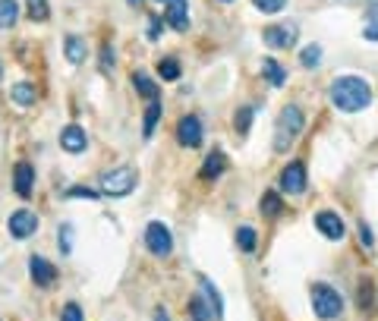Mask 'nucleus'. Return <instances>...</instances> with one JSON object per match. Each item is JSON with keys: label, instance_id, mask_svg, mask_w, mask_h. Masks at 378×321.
<instances>
[{"label": "nucleus", "instance_id": "20e7f679", "mask_svg": "<svg viewBox=\"0 0 378 321\" xmlns=\"http://www.w3.org/2000/svg\"><path fill=\"white\" fill-rule=\"evenodd\" d=\"M139 186V173H136V167H113V170H107L104 176H101V192L104 195H130L132 189Z\"/></svg>", "mask_w": 378, "mask_h": 321}, {"label": "nucleus", "instance_id": "6ab92c4d", "mask_svg": "<svg viewBox=\"0 0 378 321\" xmlns=\"http://www.w3.org/2000/svg\"><path fill=\"white\" fill-rule=\"evenodd\" d=\"M19 19V3L16 0H0V29H13Z\"/></svg>", "mask_w": 378, "mask_h": 321}, {"label": "nucleus", "instance_id": "423d86ee", "mask_svg": "<svg viewBox=\"0 0 378 321\" xmlns=\"http://www.w3.org/2000/svg\"><path fill=\"white\" fill-rule=\"evenodd\" d=\"M281 192H287V195H300V192H306V164L302 161H290L287 167L281 170Z\"/></svg>", "mask_w": 378, "mask_h": 321}, {"label": "nucleus", "instance_id": "7c9ffc66", "mask_svg": "<svg viewBox=\"0 0 378 321\" xmlns=\"http://www.w3.org/2000/svg\"><path fill=\"white\" fill-rule=\"evenodd\" d=\"M359 243H363V249H372V245H375V236H372L369 224H359Z\"/></svg>", "mask_w": 378, "mask_h": 321}, {"label": "nucleus", "instance_id": "39448f33", "mask_svg": "<svg viewBox=\"0 0 378 321\" xmlns=\"http://www.w3.org/2000/svg\"><path fill=\"white\" fill-rule=\"evenodd\" d=\"M145 245H148L151 255L164 258L174 252V236H170V230L161 224V220H151L148 227H145Z\"/></svg>", "mask_w": 378, "mask_h": 321}, {"label": "nucleus", "instance_id": "4468645a", "mask_svg": "<svg viewBox=\"0 0 378 321\" xmlns=\"http://www.w3.org/2000/svg\"><path fill=\"white\" fill-rule=\"evenodd\" d=\"M31 183H35V173H31V164H16V170H13V189H16V195H22V199H29L31 195Z\"/></svg>", "mask_w": 378, "mask_h": 321}, {"label": "nucleus", "instance_id": "58836bf2", "mask_svg": "<svg viewBox=\"0 0 378 321\" xmlns=\"http://www.w3.org/2000/svg\"><path fill=\"white\" fill-rule=\"evenodd\" d=\"M195 321H199V318H195Z\"/></svg>", "mask_w": 378, "mask_h": 321}, {"label": "nucleus", "instance_id": "ddd939ff", "mask_svg": "<svg viewBox=\"0 0 378 321\" xmlns=\"http://www.w3.org/2000/svg\"><path fill=\"white\" fill-rule=\"evenodd\" d=\"M164 19L174 25L176 31L189 29V13H186V0H167V10H164Z\"/></svg>", "mask_w": 378, "mask_h": 321}, {"label": "nucleus", "instance_id": "cd10ccee", "mask_svg": "<svg viewBox=\"0 0 378 321\" xmlns=\"http://www.w3.org/2000/svg\"><path fill=\"white\" fill-rule=\"evenodd\" d=\"M252 107H239L237 110V120H233V123H237V132L239 136H243V132H249V126H252Z\"/></svg>", "mask_w": 378, "mask_h": 321}, {"label": "nucleus", "instance_id": "f3484780", "mask_svg": "<svg viewBox=\"0 0 378 321\" xmlns=\"http://www.w3.org/2000/svg\"><path fill=\"white\" fill-rule=\"evenodd\" d=\"M227 167V157L220 155V151H211V155L205 157V164H202V180H214V176H220Z\"/></svg>", "mask_w": 378, "mask_h": 321}, {"label": "nucleus", "instance_id": "6e6552de", "mask_svg": "<svg viewBox=\"0 0 378 321\" xmlns=\"http://www.w3.org/2000/svg\"><path fill=\"white\" fill-rule=\"evenodd\" d=\"M176 142L183 145V148H199L202 145V120L199 117H183L180 123H176Z\"/></svg>", "mask_w": 378, "mask_h": 321}, {"label": "nucleus", "instance_id": "1a4fd4ad", "mask_svg": "<svg viewBox=\"0 0 378 321\" xmlns=\"http://www.w3.org/2000/svg\"><path fill=\"white\" fill-rule=\"evenodd\" d=\"M265 44L268 48H274V50H287V48H293L296 44V25H268L265 29Z\"/></svg>", "mask_w": 378, "mask_h": 321}, {"label": "nucleus", "instance_id": "72a5a7b5", "mask_svg": "<svg viewBox=\"0 0 378 321\" xmlns=\"http://www.w3.org/2000/svg\"><path fill=\"white\" fill-rule=\"evenodd\" d=\"M148 38H151V41L161 38V19H151V22H148Z\"/></svg>", "mask_w": 378, "mask_h": 321}, {"label": "nucleus", "instance_id": "473e14b6", "mask_svg": "<svg viewBox=\"0 0 378 321\" xmlns=\"http://www.w3.org/2000/svg\"><path fill=\"white\" fill-rule=\"evenodd\" d=\"M101 66H104V69L113 66V50H111V44H104V48H101Z\"/></svg>", "mask_w": 378, "mask_h": 321}, {"label": "nucleus", "instance_id": "2f4dec72", "mask_svg": "<svg viewBox=\"0 0 378 321\" xmlns=\"http://www.w3.org/2000/svg\"><path fill=\"white\" fill-rule=\"evenodd\" d=\"M69 236H73V227H60V249L63 252H69V249H73V243H69Z\"/></svg>", "mask_w": 378, "mask_h": 321}, {"label": "nucleus", "instance_id": "a878e982", "mask_svg": "<svg viewBox=\"0 0 378 321\" xmlns=\"http://www.w3.org/2000/svg\"><path fill=\"white\" fill-rule=\"evenodd\" d=\"M29 3V16L35 19V22H44V19L50 16V3L48 0H25Z\"/></svg>", "mask_w": 378, "mask_h": 321}, {"label": "nucleus", "instance_id": "9b49d317", "mask_svg": "<svg viewBox=\"0 0 378 321\" xmlns=\"http://www.w3.org/2000/svg\"><path fill=\"white\" fill-rule=\"evenodd\" d=\"M60 145H63V151H69V155H79V151H85V145H88L85 129H82V126H76V123L63 126V132H60Z\"/></svg>", "mask_w": 378, "mask_h": 321}, {"label": "nucleus", "instance_id": "0eeeda50", "mask_svg": "<svg viewBox=\"0 0 378 321\" xmlns=\"http://www.w3.org/2000/svg\"><path fill=\"white\" fill-rule=\"evenodd\" d=\"M6 230H10L13 239H29L31 233L38 230V214L29 211V208H19V211L10 214V220H6Z\"/></svg>", "mask_w": 378, "mask_h": 321}, {"label": "nucleus", "instance_id": "f704fd0d", "mask_svg": "<svg viewBox=\"0 0 378 321\" xmlns=\"http://www.w3.org/2000/svg\"><path fill=\"white\" fill-rule=\"evenodd\" d=\"M66 195H79V199H98V192H94V189H69V192Z\"/></svg>", "mask_w": 378, "mask_h": 321}, {"label": "nucleus", "instance_id": "f257e3e1", "mask_svg": "<svg viewBox=\"0 0 378 321\" xmlns=\"http://www.w3.org/2000/svg\"><path fill=\"white\" fill-rule=\"evenodd\" d=\"M331 104L344 113H359L372 104V85L363 76H337L331 82Z\"/></svg>", "mask_w": 378, "mask_h": 321}, {"label": "nucleus", "instance_id": "b1692460", "mask_svg": "<svg viewBox=\"0 0 378 321\" xmlns=\"http://www.w3.org/2000/svg\"><path fill=\"white\" fill-rule=\"evenodd\" d=\"M158 73H161V79H167V82L180 79V63H176V57H164V60L158 63Z\"/></svg>", "mask_w": 378, "mask_h": 321}, {"label": "nucleus", "instance_id": "2eb2a0df", "mask_svg": "<svg viewBox=\"0 0 378 321\" xmlns=\"http://www.w3.org/2000/svg\"><path fill=\"white\" fill-rule=\"evenodd\" d=\"M10 98H13V104H19V107H31L38 98V88L31 85V82H16V85L10 88Z\"/></svg>", "mask_w": 378, "mask_h": 321}, {"label": "nucleus", "instance_id": "a211bd4d", "mask_svg": "<svg viewBox=\"0 0 378 321\" xmlns=\"http://www.w3.org/2000/svg\"><path fill=\"white\" fill-rule=\"evenodd\" d=\"M262 76L268 79V85H274V88H281V85H284V79H287V73L281 69V63L271 60V57L262 63Z\"/></svg>", "mask_w": 378, "mask_h": 321}, {"label": "nucleus", "instance_id": "f8f14e48", "mask_svg": "<svg viewBox=\"0 0 378 321\" xmlns=\"http://www.w3.org/2000/svg\"><path fill=\"white\" fill-rule=\"evenodd\" d=\"M315 227H318L321 236H328V239H344V220H340V214H334V211L315 214Z\"/></svg>", "mask_w": 378, "mask_h": 321}, {"label": "nucleus", "instance_id": "5701e85b", "mask_svg": "<svg viewBox=\"0 0 378 321\" xmlns=\"http://www.w3.org/2000/svg\"><path fill=\"white\" fill-rule=\"evenodd\" d=\"M284 211V201L277 192H265L262 195V214H268V217H277V214Z\"/></svg>", "mask_w": 378, "mask_h": 321}, {"label": "nucleus", "instance_id": "aec40b11", "mask_svg": "<svg viewBox=\"0 0 378 321\" xmlns=\"http://www.w3.org/2000/svg\"><path fill=\"white\" fill-rule=\"evenodd\" d=\"M199 283H202V290H205V296H208V306L214 308V318H220V315H224V302H220V293L214 290V283L208 280V277H199Z\"/></svg>", "mask_w": 378, "mask_h": 321}, {"label": "nucleus", "instance_id": "c756f323", "mask_svg": "<svg viewBox=\"0 0 378 321\" xmlns=\"http://www.w3.org/2000/svg\"><path fill=\"white\" fill-rule=\"evenodd\" d=\"M60 321H82V308L76 306V302H66L60 312Z\"/></svg>", "mask_w": 378, "mask_h": 321}, {"label": "nucleus", "instance_id": "4c0bfd02", "mask_svg": "<svg viewBox=\"0 0 378 321\" xmlns=\"http://www.w3.org/2000/svg\"><path fill=\"white\" fill-rule=\"evenodd\" d=\"M155 321H170V315L164 312V308H158V312H155Z\"/></svg>", "mask_w": 378, "mask_h": 321}, {"label": "nucleus", "instance_id": "9d476101", "mask_svg": "<svg viewBox=\"0 0 378 321\" xmlns=\"http://www.w3.org/2000/svg\"><path fill=\"white\" fill-rule=\"evenodd\" d=\"M29 274H31V280H35L38 287H50V283L57 280V268L48 262V258H41V255H31L29 258Z\"/></svg>", "mask_w": 378, "mask_h": 321}, {"label": "nucleus", "instance_id": "dca6fc26", "mask_svg": "<svg viewBox=\"0 0 378 321\" xmlns=\"http://www.w3.org/2000/svg\"><path fill=\"white\" fill-rule=\"evenodd\" d=\"M63 50H66V60L73 63V66H79V63L85 60V54H88L85 41H82L79 35H66V38H63Z\"/></svg>", "mask_w": 378, "mask_h": 321}, {"label": "nucleus", "instance_id": "c85d7f7f", "mask_svg": "<svg viewBox=\"0 0 378 321\" xmlns=\"http://www.w3.org/2000/svg\"><path fill=\"white\" fill-rule=\"evenodd\" d=\"M252 3H255L262 13L274 16V13H281V10H284V3H287V0H252Z\"/></svg>", "mask_w": 378, "mask_h": 321}, {"label": "nucleus", "instance_id": "c9c22d12", "mask_svg": "<svg viewBox=\"0 0 378 321\" xmlns=\"http://www.w3.org/2000/svg\"><path fill=\"white\" fill-rule=\"evenodd\" d=\"M365 38H369V41H378V22H369L365 25V31H363Z\"/></svg>", "mask_w": 378, "mask_h": 321}, {"label": "nucleus", "instance_id": "412c9836", "mask_svg": "<svg viewBox=\"0 0 378 321\" xmlns=\"http://www.w3.org/2000/svg\"><path fill=\"white\" fill-rule=\"evenodd\" d=\"M132 85H136V92L142 94V98L158 101V85H155V82H151L145 73H136V76H132Z\"/></svg>", "mask_w": 378, "mask_h": 321}, {"label": "nucleus", "instance_id": "7ed1b4c3", "mask_svg": "<svg viewBox=\"0 0 378 321\" xmlns=\"http://www.w3.org/2000/svg\"><path fill=\"white\" fill-rule=\"evenodd\" d=\"M312 308H315V315H318L321 321H334L340 312H344V299H340V293L334 287H328V283H315L312 287Z\"/></svg>", "mask_w": 378, "mask_h": 321}, {"label": "nucleus", "instance_id": "f03ea898", "mask_svg": "<svg viewBox=\"0 0 378 321\" xmlns=\"http://www.w3.org/2000/svg\"><path fill=\"white\" fill-rule=\"evenodd\" d=\"M306 126V117L296 104H287L281 113H277V123H274V151H287L290 145L296 142V136L302 132Z\"/></svg>", "mask_w": 378, "mask_h": 321}, {"label": "nucleus", "instance_id": "4be33fe9", "mask_svg": "<svg viewBox=\"0 0 378 321\" xmlns=\"http://www.w3.org/2000/svg\"><path fill=\"white\" fill-rule=\"evenodd\" d=\"M158 117H161V104H158V101H151V104L145 107V123H142V132H145V138H151V136H155Z\"/></svg>", "mask_w": 378, "mask_h": 321}, {"label": "nucleus", "instance_id": "bb28decb", "mask_svg": "<svg viewBox=\"0 0 378 321\" xmlns=\"http://www.w3.org/2000/svg\"><path fill=\"white\" fill-rule=\"evenodd\" d=\"M237 245L243 252L255 249V230H252V227H239V230H237Z\"/></svg>", "mask_w": 378, "mask_h": 321}, {"label": "nucleus", "instance_id": "393cba45", "mask_svg": "<svg viewBox=\"0 0 378 321\" xmlns=\"http://www.w3.org/2000/svg\"><path fill=\"white\" fill-rule=\"evenodd\" d=\"M300 63L306 69H315L321 63V48L318 44H309V48H302V54H300Z\"/></svg>", "mask_w": 378, "mask_h": 321}, {"label": "nucleus", "instance_id": "e433bc0d", "mask_svg": "<svg viewBox=\"0 0 378 321\" xmlns=\"http://www.w3.org/2000/svg\"><path fill=\"white\" fill-rule=\"evenodd\" d=\"M369 22H378V3H372V10H369Z\"/></svg>", "mask_w": 378, "mask_h": 321}]
</instances>
